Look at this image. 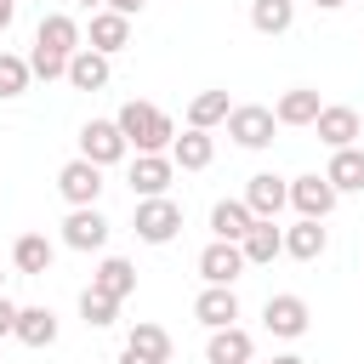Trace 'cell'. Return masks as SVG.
<instances>
[{
	"instance_id": "cell-20",
	"label": "cell",
	"mask_w": 364,
	"mask_h": 364,
	"mask_svg": "<svg viewBox=\"0 0 364 364\" xmlns=\"http://www.w3.org/2000/svg\"><path fill=\"white\" fill-rule=\"evenodd\" d=\"M171 159H176V171H205V165L216 159V136L199 131V125H188V131L171 142Z\"/></svg>"
},
{
	"instance_id": "cell-22",
	"label": "cell",
	"mask_w": 364,
	"mask_h": 364,
	"mask_svg": "<svg viewBox=\"0 0 364 364\" xmlns=\"http://www.w3.org/2000/svg\"><path fill=\"white\" fill-rule=\"evenodd\" d=\"M51 239L46 233H23L17 245H11V267L23 273V279H40V273H51Z\"/></svg>"
},
{
	"instance_id": "cell-28",
	"label": "cell",
	"mask_w": 364,
	"mask_h": 364,
	"mask_svg": "<svg viewBox=\"0 0 364 364\" xmlns=\"http://www.w3.org/2000/svg\"><path fill=\"white\" fill-rule=\"evenodd\" d=\"M125 347L148 353L154 364H171V336H165V324H148V318H136V324H131V336H125Z\"/></svg>"
},
{
	"instance_id": "cell-9",
	"label": "cell",
	"mask_w": 364,
	"mask_h": 364,
	"mask_svg": "<svg viewBox=\"0 0 364 364\" xmlns=\"http://www.w3.org/2000/svg\"><path fill=\"white\" fill-rule=\"evenodd\" d=\"M336 188H330V176H318V171H307V176H290V205H296V216H330L336 210Z\"/></svg>"
},
{
	"instance_id": "cell-40",
	"label": "cell",
	"mask_w": 364,
	"mask_h": 364,
	"mask_svg": "<svg viewBox=\"0 0 364 364\" xmlns=\"http://www.w3.org/2000/svg\"><path fill=\"white\" fill-rule=\"evenodd\" d=\"M0 290H6V267H0Z\"/></svg>"
},
{
	"instance_id": "cell-6",
	"label": "cell",
	"mask_w": 364,
	"mask_h": 364,
	"mask_svg": "<svg viewBox=\"0 0 364 364\" xmlns=\"http://www.w3.org/2000/svg\"><path fill=\"white\" fill-rule=\"evenodd\" d=\"M57 193H63L68 205H97V199H102V165H91L85 154L68 159V165L57 171Z\"/></svg>"
},
{
	"instance_id": "cell-35",
	"label": "cell",
	"mask_w": 364,
	"mask_h": 364,
	"mask_svg": "<svg viewBox=\"0 0 364 364\" xmlns=\"http://www.w3.org/2000/svg\"><path fill=\"white\" fill-rule=\"evenodd\" d=\"M11 17H17V0H0V34L11 28Z\"/></svg>"
},
{
	"instance_id": "cell-14",
	"label": "cell",
	"mask_w": 364,
	"mask_h": 364,
	"mask_svg": "<svg viewBox=\"0 0 364 364\" xmlns=\"http://www.w3.org/2000/svg\"><path fill=\"white\" fill-rule=\"evenodd\" d=\"M193 318H199L205 330L239 324V296H233V284H205V290H199V301H193Z\"/></svg>"
},
{
	"instance_id": "cell-37",
	"label": "cell",
	"mask_w": 364,
	"mask_h": 364,
	"mask_svg": "<svg viewBox=\"0 0 364 364\" xmlns=\"http://www.w3.org/2000/svg\"><path fill=\"white\" fill-rule=\"evenodd\" d=\"M313 6H318V11H336V6H347V0H313Z\"/></svg>"
},
{
	"instance_id": "cell-32",
	"label": "cell",
	"mask_w": 364,
	"mask_h": 364,
	"mask_svg": "<svg viewBox=\"0 0 364 364\" xmlns=\"http://www.w3.org/2000/svg\"><path fill=\"white\" fill-rule=\"evenodd\" d=\"M28 68H34V80H63V74H68V57H57V51L34 46V51H28Z\"/></svg>"
},
{
	"instance_id": "cell-16",
	"label": "cell",
	"mask_w": 364,
	"mask_h": 364,
	"mask_svg": "<svg viewBox=\"0 0 364 364\" xmlns=\"http://www.w3.org/2000/svg\"><path fill=\"white\" fill-rule=\"evenodd\" d=\"M250 353H256V341H250V330H239V324H222V330H210V341H205V364H250Z\"/></svg>"
},
{
	"instance_id": "cell-30",
	"label": "cell",
	"mask_w": 364,
	"mask_h": 364,
	"mask_svg": "<svg viewBox=\"0 0 364 364\" xmlns=\"http://www.w3.org/2000/svg\"><path fill=\"white\" fill-rule=\"evenodd\" d=\"M80 318H85L91 330H108V324L119 318V301H114V296H102L97 284H85V290H80Z\"/></svg>"
},
{
	"instance_id": "cell-11",
	"label": "cell",
	"mask_w": 364,
	"mask_h": 364,
	"mask_svg": "<svg viewBox=\"0 0 364 364\" xmlns=\"http://www.w3.org/2000/svg\"><path fill=\"white\" fill-rule=\"evenodd\" d=\"M313 131H318L324 148H353L364 125H358V108H347V102H324L318 119H313Z\"/></svg>"
},
{
	"instance_id": "cell-17",
	"label": "cell",
	"mask_w": 364,
	"mask_h": 364,
	"mask_svg": "<svg viewBox=\"0 0 364 364\" xmlns=\"http://www.w3.org/2000/svg\"><path fill=\"white\" fill-rule=\"evenodd\" d=\"M91 51H102V57H114V51H125L131 46V17H119V11H91Z\"/></svg>"
},
{
	"instance_id": "cell-26",
	"label": "cell",
	"mask_w": 364,
	"mask_h": 364,
	"mask_svg": "<svg viewBox=\"0 0 364 364\" xmlns=\"http://www.w3.org/2000/svg\"><path fill=\"white\" fill-rule=\"evenodd\" d=\"M17 341L34 347V353L51 347V341H57V313H51V307H23V313H17Z\"/></svg>"
},
{
	"instance_id": "cell-15",
	"label": "cell",
	"mask_w": 364,
	"mask_h": 364,
	"mask_svg": "<svg viewBox=\"0 0 364 364\" xmlns=\"http://www.w3.org/2000/svg\"><path fill=\"white\" fill-rule=\"evenodd\" d=\"M34 46H46V51H57V57H74V51L85 46V34H80V23H74L68 11H51V17H40V28H34Z\"/></svg>"
},
{
	"instance_id": "cell-8",
	"label": "cell",
	"mask_w": 364,
	"mask_h": 364,
	"mask_svg": "<svg viewBox=\"0 0 364 364\" xmlns=\"http://www.w3.org/2000/svg\"><path fill=\"white\" fill-rule=\"evenodd\" d=\"M171 176H176V159H171V154H136V159H131V193H136V199L171 193Z\"/></svg>"
},
{
	"instance_id": "cell-4",
	"label": "cell",
	"mask_w": 364,
	"mask_h": 364,
	"mask_svg": "<svg viewBox=\"0 0 364 364\" xmlns=\"http://www.w3.org/2000/svg\"><path fill=\"white\" fill-rule=\"evenodd\" d=\"M80 154H85L91 165H119V159L131 154V142H125L119 119H85V125H80Z\"/></svg>"
},
{
	"instance_id": "cell-31",
	"label": "cell",
	"mask_w": 364,
	"mask_h": 364,
	"mask_svg": "<svg viewBox=\"0 0 364 364\" xmlns=\"http://www.w3.org/2000/svg\"><path fill=\"white\" fill-rule=\"evenodd\" d=\"M28 80H34L28 57H17V51H0V97H6V102H11V97H23V91H28Z\"/></svg>"
},
{
	"instance_id": "cell-3",
	"label": "cell",
	"mask_w": 364,
	"mask_h": 364,
	"mask_svg": "<svg viewBox=\"0 0 364 364\" xmlns=\"http://www.w3.org/2000/svg\"><path fill=\"white\" fill-rule=\"evenodd\" d=\"M222 125H228V136H233L239 148H250V154H256V148H267V142H273L279 114H273V108H262V102H239Z\"/></svg>"
},
{
	"instance_id": "cell-23",
	"label": "cell",
	"mask_w": 364,
	"mask_h": 364,
	"mask_svg": "<svg viewBox=\"0 0 364 364\" xmlns=\"http://www.w3.org/2000/svg\"><path fill=\"white\" fill-rule=\"evenodd\" d=\"M318 108H324V102H318V91H313V85H290V91L273 102L279 125H313V119H318Z\"/></svg>"
},
{
	"instance_id": "cell-24",
	"label": "cell",
	"mask_w": 364,
	"mask_h": 364,
	"mask_svg": "<svg viewBox=\"0 0 364 364\" xmlns=\"http://www.w3.org/2000/svg\"><path fill=\"white\" fill-rule=\"evenodd\" d=\"M250 222H256V216H250L245 199H216V205H210V233H216V239H233V245H239V239L250 233Z\"/></svg>"
},
{
	"instance_id": "cell-18",
	"label": "cell",
	"mask_w": 364,
	"mask_h": 364,
	"mask_svg": "<svg viewBox=\"0 0 364 364\" xmlns=\"http://www.w3.org/2000/svg\"><path fill=\"white\" fill-rule=\"evenodd\" d=\"M324 176H330L336 193H364V148H358V142H353V148H330Z\"/></svg>"
},
{
	"instance_id": "cell-36",
	"label": "cell",
	"mask_w": 364,
	"mask_h": 364,
	"mask_svg": "<svg viewBox=\"0 0 364 364\" xmlns=\"http://www.w3.org/2000/svg\"><path fill=\"white\" fill-rule=\"evenodd\" d=\"M119 364H154V358H148V353H136V347H125V353H119Z\"/></svg>"
},
{
	"instance_id": "cell-13",
	"label": "cell",
	"mask_w": 364,
	"mask_h": 364,
	"mask_svg": "<svg viewBox=\"0 0 364 364\" xmlns=\"http://www.w3.org/2000/svg\"><path fill=\"white\" fill-rule=\"evenodd\" d=\"M239 250H245V262H250V267H267L273 256H284V228H279L273 216H256V222H250V233L239 239Z\"/></svg>"
},
{
	"instance_id": "cell-12",
	"label": "cell",
	"mask_w": 364,
	"mask_h": 364,
	"mask_svg": "<svg viewBox=\"0 0 364 364\" xmlns=\"http://www.w3.org/2000/svg\"><path fill=\"white\" fill-rule=\"evenodd\" d=\"M245 205H250V216H279V210L290 205V182L273 176V171H256V176L245 182Z\"/></svg>"
},
{
	"instance_id": "cell-29",
	"label": "cell",
	"mask_w": 364,
	"mask_h": 364,
	"mask_svg": "<svg viewBox=\"0 0 364 364\" xmlns=\"http://www.w3.org/2000/svg\"><path fill=\"white\" fill-rule=\"evenodd\" d=\"M233 114V102H228V91H199L193 102H188V125H199V131H210V125H222Z\"/></svg>"
},
{
	"instance_id": "cell-25",
	"label": "cell",
	"mask_w": 364,
	"mask_h": 364,
	"mask_svg": "<svg viewBox=\"0 0 364 364\" xmlns=\"http://www.w3.org/2000/svg\"><path fill=\"white\" fill-rule=\"evenodd\" d=\"M91 284H97L102 296H114V301H125V296L136 290V267H131L125 256H102V262H97V273H91Z\"/></svg>"
},
{
	"instance_id": "cell-19",
	"label": "cell",
	"mask_w": 364,
	"mask_h": 364,
	"mask_svg": "<svg viewBox=\"0 0 364 364\" xmlns=\"http://www.w3.org/2000/svg\"><path fill=\"white\" fill-rule=\"evenodd\" d=\"M108 74H114V68H108V57H102V51H91V46H80V51L68 57V74H63V80H68L74 91H102V85H108Z\"/></svg>"
},
{
	"instance_id": "cell-34",
	"label": "cell",
	"mask_w": 364,
	"mask_h": 364,
	"mask_svg": "<svg viewBox=\"0 0 364 364\" xmlns=\"http://www.w3.org/2000/svg\"><path fill=\"white\" fill-rule=\"evenodd\" d=\"M102 6H108V11H119V17H136L148 0H102Z\"/></svg>"
},
{
	"instance_id": "cell-33",
	"label": "cell",
	"mask_w": 364,
	"mask_h": 364,
	"mask_svg": "<svg viewBox=\"0 0 364 364\" xmlns=\"http://www.w3.org/2000/svg\"><path fill=\"white\" fill-rule=\"evenodd\" d=\"M17 313H23V307H17V301L0 290V336H17Z\"/></svg>"
},
{
	"instance_id": "cell-38",
	"label": "cell",
	"mask_w": 364,
	"mask_h": 364,
	"mask_svg": "<svg viewBox=\"0 0 364 364\" xmlns=\"http://www.w3.org/2000/svg\"><path fill=\"white\" fill-rule=\"evenodd\" d=\"M273 364H307V358H296V353H279V358H273Z\"/></svg>"
},
{
	"instance_id": "cell-1",
	"label": "cell",
	"mask_w": 364,
	"mask_h": 364,
	"mask_svg": "<svg viewBox=\"0 0 364 364\" xmlns=\"http://www.w3.org/2000/svg\"><path fill=\"white\" fill-rule=\"evenodd\" d=\"M119 131H125V142L136 148V154H171V142H176V125H171V114L165 108H154V102H125L119 114Z\"/></svg>"
},
{
	"instance_id": "cell-5",
	"label": "cell",
	"mask_w": 364,
	"mask_h": 364,
	"mask_svg": "<svg viewBox=\"0 0 364 364\" xmlns=\"http://www.w3.org/2000/svg\"><path fill=\"white\" fill-rule=\"evenodd\" d=\"M63 245L68 250H102L108 245V216L97 205H68L63 216Z\"/></svg>"
},
{
	"instance_id": "cell-27",
	"label": "cell",
	"mask_w": 364,
	"mask_h": 364,
	"mask_svg": "<svg viewBox=\"0 0 364 364\" xmlns=\"http://www.w3.org/2000/svg\"><path fill=\"white\" fill-rule=\"evenodd\" d=\"M296 23V0H250V28L256 34H284Z\"/></svg>"
},
{
	"instance_id": "cell-39",
	"label": "cell",
	"mask_w": 364,
	"mask_h": 364,
	"mask_svg": "<svg viewBox=\"0 0 364 364\" xmlns=\"http://www.w3.org/2000/svg\"><path fill=\"white\" fill-rule=\"evenodd\" d=\"M74 6H85V11H102V0H74Z\"/></svg>"
},
{
	"instance_id": "cell-10",
	"label": "cell",
	"mask_w": 364,
	"mask_h": 364,
	"mask_svg": "<svg viewBox=\"0 0 364 364\" xmlns=\"http://www.w3.org/2000/svg\"><path fill=\"white\" fill-rule=\"evenodd\" d=\"M245 267H250V262H245V250H239L233 239H210V245L199 250V279H205V284H233Z\"/></svg>"
},
{
	"instance_id": "cell-7",
	"label": "cell",
	"mask_w": 364,
	"mask_h": 364,
	"mask_svg": "<svg viewBox=\"0 0 364 364\" xmlns=\"http://www.w3.org/2000/svg\"><path fill=\"white\" fill-rule=\"evenodd\" d=\"M307 301L301 296H267L262 301V324H267V336H279V341H296V336H307Z\"/></svg>"
},
{
	"instance_id": "cell-21",
	"label": "cell",
	"mask_w": 364,
	"mask_h": 364,
	"mask_svg": "<svg viewBox=\"0 0 364 364\" xmlns=\"http://www.w3.org/2000/svg\"><path fill=\"white\" fill-rule=\"evenodd\" d=\"M324 245H330V233L318 216H301L296 228H284V256H296V262H318Z\"/></svg>"
},
{
	"instance_id": "cell-2",
	"label": "cell",
	"mask_w": 364,
	"mask_h": 364,
	"mask_svg": "<svg viewBox=\"0 0 364 364\" xmlns=\"http://www.w3.org/2000/svg\"><path fill=\"white\" fill-rule=\"evenodd\" d=\"M131 228H136L142 245H171V239L182 233V205H176L171 193H159V199H136Z\"/></svg>"
}]
</instances>
